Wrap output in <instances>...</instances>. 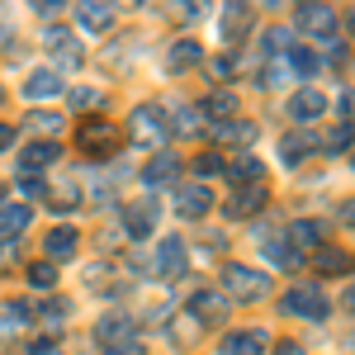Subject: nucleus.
<instances>
[{"instance_id":"f257e3e1","label":"nucleus","mask_w":355,"mask_h":355,"mask_svg":"<svg viewBox=\"0 0 355 355\" xmlns=\"http://www.w3.org/2000/svg\"><path fill=\"white\" fill-rule=\"evenodd\" d=\"M270 294V275L251 270V266H223V299H242V303H261Z\"/></svg>"},{"instance_id":"f03ea898","label":"nucleus","mask_w":355,"mask_h":355,"mask_svg":"<svg viewBox=\"0 0 355 355\" xmlns=\"http://www.w3.org/2000/svg\"><path fill=\"white\" fill-rule=\"evenodd\" d=\"M128 133H133L137 147H152V152H162L166 137H171V123L162 119L157 105H137L133 110V123H128Z\"/></svg>"},{"instance_id":"7ed1b4c3","label":"nucleus","mask_w":355,"mask_h":355,"mask_svg":"<svg viewBox=\"0 0 355 355\" xmlns=\"http://www.w3.org/2000/svg\"><path fill=\"white\" fill-rule=\"evenodd\" d=\"M119 142H123V133L114 128L110 119H85L81 133H76V147H81L85 157H114Z\"/></svg>"},{"instance_id":"20e7f679","label":"nucleus","mask_w":355,"mask_h":355,"mask_svg":"<svg viewBox=\"0 0 355 355\" xmlns=\"http://www.w3.org/2000/svg\"><path fill=\"white\" fill-rule=\"evenodd\" d=\"M95 341L110 351V346H123V341H137V318H128V313H105L100 322H95Z\"/></svg>"},{"instance_id":"39448f33","label":"nucleus","mask_w":355,"mask_h":355,"mask_svg":"<svg viewBox=\"0 0 355 355\" xmlns=\"http://www.w3.org/2000/svg\"><path fill=\"white\" fill-rule=\"evenodd\" d=\"M279 303H284V313H294V318H327V299H322L318 284H294Z\"/></svg>"},{"instance_id":"423d86ee","label":"nucleus","mask_w":355,"mask_h":355,"mask_svg":"<svg viewBox=\"0 0 355 355\" xmlns=\"http://www.w3.org/2000/svg\"><path fill=\"white\" fill-rule=\"evenodd\" d=\"M171 209H175V218H204L209 209H214V194L204 190V185H175L171 194Z\"/></svg>"},{"instance_id":"0eeeda50","label":"nucleus","mask_w":355,"mask_h":355,"mask_svg":"<svg viewBox=\"0 0 355 355\" xmlns=\"http://www.w3.org/2000/svg\"><path fill=\"white\" fill-rule=\"evenodd\" d=\"M299 28L303 33H313V38H331V28H336V15H331V5H318V0H308L299 5Z\"/></svg>"},{"instance_id":"6e6552de","label":"nucleus","mask_w":355,"mask_h":355,"mask_svg":"<svg viewBox=\"0 0 355 355\" xmlns=\"http://www.w3.org/2000/svg\"><path fill=\"white\" fill-rule=\"evenodd\" d=\"M152 275H162V279L185 275V242H180V237H162L157 256H152Z\"/></svg>"},{"instance_id":"1a4fd4ad","label":"nucleus","mask_w":355,"mask_h":355,"mask_svg":"<svg viewBox=\"0 0 355 355\" xmlns=\"http://www.w3.org/2000/svg\"><path fill=\"white\" fill-rule=\"evenodd\" d=\"M266 346H270V336L261 327H242L223 336V355H266Z\"/></svg>"},{"instance_id":"9d476101","label":"nucleus","mask_w":355,"mask_h":355,"mask_svg":"<svg viewBox=\"0 0 355 355\" xmlns=\"http://www.w3.org/2000/svg\"><path fill=\"white\" fill-rule=\"evenodd\" d=\"M251 5H223L218 15V28H223V43H242L246 33H251Z\"/></svg>"},{"instance_id":"9b49d317","label":"nucleus","mask_w":355,"mask_h":355,"mask_svg":"<svg viewBox=\"0 0 355 355\" xmlns=\"http://www.w3.org/2000/svg\"><path fill=\"white\" fill-rule=\"evenodd\" d=\"M313 152H318V137L303 133V128H294V133L279 137V162H284V166H303Z\"/></svg>"},{"instance_id":"f8f14e48","label":"nucleus","mask_w":355,"mask_h":355,"mask_svg":"<svg viewBox=\"0 0 355 355\" xmlns=\"http://www.w3.org/2000/svg\"><path fill=\"white\" fill-rule=\"evenodd\" d=\"M322 114H327V95L313 90V85H303L299 95L289 100V119H299V123H313V119H322Z\"/></svg>"},{"instance_id":"ddd939ff","label":"nucleus","mask_w":355,"mask_h":355,"mask_svg":"<svg viewBox=\"0 0 355 355\" xmlns=\"http://www.w3.org/2000/svg\"><path fill=\"white\" fill-rule=\"evenodd\" d=\"M123 227H128V237H147L152 227H157V204L142 194V199H133L128 209H123Z\"/></svg>"},{"instance_id":"4468645a","label":"nucleus","mask_w":355,"mask_h":355,"mask_svg":"<svg viewBox=\"0 0 355 355\" xmlns=\"http://www.w3.org/2000/svg\"><path fill=\"white\" fill-rule=\"evenodd\" d=\"M223 313H227V299H223V294H214V289H199V294L190 299V318L199 322V327L223 322Z\"/></svg>"},{"instance_id":"2eb2a0df","label":"nucleus","mask_w":355,"mask_h":355,"mask_svg":"<svg viewBox=\"0 0 355 355\" xmlns=\"http://www.w3.org/2000/svg\"><path fill=\"white\" fill-rule=\"evenodd\" d=\"M261 209H266V190H261V185L237 190V194L223 199V214H227V218H251V214H261Z\"/></svg>"},{"instance_id":"dca6fc26","label":"nucleus","mask_w":355,"mask_h":355,"mask_svg":"<svg viewBox=\"0 0 355 355\" xmlns=\"http://www.w3.org/2000/svg\"><path fill=\"white\" fill-rule=\"evenodd\" d=\"M24 95L28 100H53V95H62V71H53V67L28 71L24 76Z\"/></svg>"},{"instance_id":"f3484780","label":"nucleus","mask_w":355,"mask_h":355,"mask_svg":"<svg viewBox=\"0 0 355 355\" xmlns=\"http://www.w3.org/2000/svg\"><path fill=\"white\" fill-rule=\"evenodd\" d=\"M48 48H53V57H57V67H67V71H76L81 67V48H76V38L67 33V28H48Z\"/></svg>"},{"instance_id":"a211bd4d","label":"nucleus","mask_w":355,"mask_h":355,"mask_svg":"<svg viewBox=\"0 0 355 355\" xmlns=\"http://www.w3.org/2000/svg\"><path fill=\"white\" fill-rule=\"evenodd\" d=\"M223 171L237 180V190H251V185H261V180H266V166L256 162L251 152H246V157H232V162H223Z\"/></svg>"},{"instance_id":"6ab92c4d","label":"nucleus","mask_w":355,"mask_h":355,"mask_svg":"<svg viewBox=\"0 0 355 355\" xmlns=\"http://www.w3.org/2000/svg\"><path fill=\"white\" fill-rule=\"evenodd\" d=\"M62 157V147H57L53 137H43V142H28L24 147V157H19V171H28V175H38L48 162H57Z\"/></svg>"},{"instance_id":"aec40b11","label":"nucleus","mask_w":355,"mask_h":355,"mask_svg":"<svg viewBox=\"0 0 355 355\" xmlns=\"http://www.w3.org/2000/svg\"><path fill=\"white\" fill-rule=\"evenodd\" d=\"M289 246L299 251V246H327V227L318 218H294L289 223Z\"/></svg>"},{"instance_id":"412c9836","label":"nucleus","mask_w":355,"mask_h":355,"mask_svg":"<svg viewBox=\"0 0 355 355\" xmlns=\"http://www.w3.org/2000/svg\"><path fill=\"white\" fill-rule=\"evenodd\" d=\"M175 175H180V162H175V157H152V162L142 166V185H152V190H162V185H171V180H175Z\"/></svg>"},{"instance_id":"4be33fe9","label":"nucleus","mask_w":355,"mask_h":355,"mask_svg":"<svg viewBox=\"0 0 355 355\" xmlns=\"http://www.w3.org/2000/svg\"><path fill=\"white\" fill-rule=\"evenodd\" d=\"M199 62H204V48H199L194 38L171 43V53H166V67H171V71H190V67H199Z\"/></svg>"},{"instance_id":"5701e85b","label":"nucleus","mask_w":355,"mask_h":355,"mask_svg":"<svg viewBox=\"0 0 355 355\" xmlns=\"http://www.w3.org/2000/svg\"><path fill=\"white\" fill-rule=\"evenodd\" d=\"M214 142H227V147H232V142H246V147H251V142H256V123H251V119L214 123Z\"/></svg>"},{"instance_id":"b1692460","label":"nucleus","mask_w":355,"mask_h":355,"mask_svg":"<svg viewBox=\"0 0 355 355\" xmlns=\"http://www.w3.org/2000/svg\"><path fill=\"white\" fill-rule=\"evenodd\" d=\"M28 223H33V209L28 204H5L0 209V237H24Z\"/></svg>"},{"instance_id":"393cba45","label":"nucleus","mask_w":355,"mask_h":355,"mask_svg":"<svg viewBox=\"0 0 355 355\" xmlns=\"http://www.w3.org/2000/svg\"><path fill=\"white\" fill-rule=\"evenodd\" d=\"M76 242H81V237H76V227H53V232H48V261H71V256H76Z\"/></svg>"},{"instance_id":"a878e982","label":"nucleus","mask_w":355,"mask_h":355,"mask_svg":"<svg viewBox=\"0 0 355 355\" xmlns=\"http://www.w3.org/2000/svg\"><path fill=\"white\" fill-rule=\"evenodd\" d=\"M199 114H209L214 123H227V119H237V95H232V90H214V95L199 105Z\"/></svg>"},{"instance_id":"bb28decb","label":"nucleus","mask_w":355,"mask_h":355,"mask_svg":"<svg viewBox=\"0 0 355 355\" xmlns=\"http://www.w3.org/2000/svg\"><path fill=\"white\" fill-rule=\"evenodd\" d=\"M76 19H81L90 33H105V28H114V10H110V5H95V0H85V5H76Z\"/></svg>"},{"instance_id":"cd10ccee","label":"nucleus","mask_w":355,"mask_h":355,"mask_svg":"<svg viewBox=\"0 0 355 355\" xmlns=\"http://www.w3.org/2000/svg\"><path fill=\"white\" fill-rule=\"evenodd\" d=\"M351 142H355V128H351V119H336V123H331L327 133L318 137V147H322L327 157H331V152H346Z\"/></svg>"},{"instance_id":"c85d7f7f","label":"nucleus","mask_w":355,"mask_h":355,"mask_svg":"<svg viewBox=\"0 0 355 355\" xmlns=\"http://www.w3.org/2000/svg\"><path fill=\"white\" fill-rule=\"evenodd\" d=\"M67 313H71V303H67V299H48V303H38L33 318H38L48 331H57V327H67Z\"/></svg>"},{"instance_id":"c756f323","label":"nucleus","mask_w":355,"mask_h":355,"mask_svg":"<svg viewBox=\"0 0 355 355\" xmlns=\"http://www.w3.org/2000/svg\"><path fill=\"white\" fill-rule=\"evenodd\" d=\"M318 270L322 275H346L351 270V256L341 246H318Z\"/></svg>"},{"instance_id":"7c9ffc66","label":"nucleus","mask_w":355,"mask_h":355,"mask_svg":"<svg viewBox=\"0 0 355 355\" xmlns=\"http://www.w3.org/2000/svg\"><path fill=\"white\" fill-rule=\"evenodd\" d=\"M28 284H33V289H53L57 284V266L53 261H33V266H28Z\"/></svg>"},{"instance_id":"2f4dec72","label":"nucleus","mask_w":355,"mask_h":355,"mask_svg":"<svg viewBox=\"0 0 355 355\" xmlns=\"http://www.w3.org/2000/svg\"><path fill=\"white\" fill-rule=\"evenodd\" d=\"M166 331H171V341H194V336H199V331H204V327L194 322L190 313H175V322H171V327H166Z\"/></svg>"},{"instance_id":"473e14b6","label":"nucleus","mask_w":355,"mask_h":355,"mask_svg":"<svg viewBox=\"0 0 355 355\" xmlns=\"http://www.w3.org/2000/svg\"><path fill=\"white\" fill-rule=\"evenodd\" d=\"M175 119H180V123H171V128H175V137H194L199 128H204V123H199V110H180Z\"/></svg>"},{"instance_id":"72a5a7b5","label":"nucleus","mask_w":355,"mask_h":355,"mask_svg":"<svg viewBox=\"0 0 355 355\" xmlns=\"http://www.w3.org/2000/svg\"><path fill=\"white\" fill-rule=\"evenodd\" d=\"M19 194L28 199H38V194H48V185H43V175H28V171H19Z\"/></svg>"},{"instance_id":"f704fd0d","label":"nucleus","mask_w":355,"mask_h":355,"mask_svg":"<svg viewBox=\"0 0 355 355\" xmlns=\"http://www.w3.org/2000/svg\"><path fill=\"white\" fill-rule=\"evenodd\" d=\"M270 261H275V266H284V270H294L303 256H299V251H294L289 242H279V246H270Z\"/></svg>"},{"instance_id":"c9c22d12","label":"nucleus","mask_w":355,"mask_h":355,"mask_svg":"<svg viewBox=\"0 0 355 355\" xmlns=\"http://www.w3.org/2000/svg\"><path fill=\"white\" fill-rule=\"evenodd\" d=\"M76 180H62V190H53V209H76Z\"/></svg>"},{"instance_id":"e433bc0d","label":"nucleus","mask_w":355,"mask_h":355,"mask_svg":"<svg viewBox=\"0 0 355 355\" xmlns=\"http://www.w3.org/2000/svg\"><path fill=\"white\" fill-rule=\"evenodd\" d=\"M28 123H33V128H38V133H57V128H62V119H57V114H48V110L28 114Z\"/></svg>"},{"instance_id":"4c0bfd02","label":"nucleus","mask_w":355,"mask_h":355,"mask_svg":"<svg viewBox=\"0 0 355 355\" xmlns=\"http://www.w3.org/2000/svg\"><path fill=\"white\" fill-rule=\"evenodd\" d=\"M194 171H199V175H218V171H223V157H214V152H199V157H194Z\"/></svg>"},{"instance_id":"58836bf2","label":"nucleus","mask_w":355,"mask_h":355,"mask_svg":"<svg viewBox=\"0 0 355 355\" xmlns=\"http://www.w3.org/2000/svg\"><path fill=\"white\" fill-rule=\"evenodd\" d=\"M266 48H270V53H284V48H294V43H289L284 28H266Z\"/></svg>"},{"instance_id":"ea45409f","label":"nucleus","mask_w":355,"mask_h":355,"mask_svg":"<svg viewBox=\"0 0 355 355\" xmlns=\"http://www.w3.org/2000/svg\"><path fill=\"white\" fill-rule=\"evenodd\" d=\"M24 355H62V346H53V341H33Z\"/></svg>"},{"instance_id":"a19ab883","label":"nucleus","mask_w":355,"mask_h":355,"mask_svg":"<svg viewBox=\"0 0 355 355\" xmlns=\"http://www.w3.org/2000/svg\"><path fill=\"white\" fill-rule=\"evenodd\" d=\"M105 355H142V346H137V341H123V346H110Z\"/></svg>"},{"instance_id":"79ce46f5","label":"nucleus","mask_w":355,"mask_h":355,"mask_svg":"<svg viewBox=\"0 0 355 355\" xmlns=\"http://www.w3.org/2000/svg\"><path fill=\"white\" fill-rule=\"evenodd\" d=\"M275 355H308V351H303L299 341H279V346H275Z\"/></svg>"},{"instance_id":"37998d69","label":"nucleus","mask_w":355,"mask_h":355,"mask_svg":"<svg viewBox=\"0 0 355 355\" xmlns=\"http://www.w3.org/2000/svg\"><path fill=\"white\" fill-rule=\"evenodd\" d=\"M214 76H218V81H227V76H232V62H227V57H218V62H214Z\"/></svg>"},{"instance_id":"c03bdc74","label":"nucleus","mask_w":355,"mask_h":355,"mask_svg":"<svg viewBox=\"0 0 355 355\" xmlns=\"http://www.w3.org/2000/svg\"><path fill=\"white\" fill-rule=\"evenodd\" d=\"M10 142H15V128H10V123H0V152H5Z\"/></svg>"},{"instance_id":"a18cd8bd","label":"nucleus","mask_w":355,"mask_h":355,"mask_svg":"<svg viewBox=\"0 0 355 355\" xmlns=\"http://www.w3.org/2000/svg\"><path fill=\"white\" fill-rule=\"evenodd\" d=\"M341 110H346V114L355 119V90H346V100H341Z\"/></svg>"},{"instance_id":"49530a36","label":"nucleus","mask_w":355,"mask_h":355,"mask_svg":"<svg viewBox=\"0 0 355 355\" xmlns=\"http://www.w3.org/2000/svg\"><path fill=\"white\" fill-rule=\"evenodd\" d=\"M346 33L355 38V10H346Z\"/></svg>"},{"instance_id":"de8ad7c7","label":"nucleus","mask_w":355,"mask_h":355,"mask_svg":"<svg viewBox=\"0 0 355 355\" xmlns=\"http://www.w3.org/2000/svg\"><path fill=\"white\" fill-rule=\"evenodd\" d=\"M346 308H351V313H355V284H351V289H346Z\"/></svg>"},{"instance_id":"09e8293b","label":"nucleus","mask_w":355,"mask_h":355,"mask_svg":"<svg viewBox=\"0 0 355 355\" xmlns=\"http://www.w3.org/2000/svg\"><path fill=\"white\" fill-rule=\"evenodd\" d=\"M0 209H5V185H0Z\"/></svg>"},{"instance_id":"8fccbe9b","label":"nucleus","mask_w":355,"mask_h":355,"mask_svg":"<svg viewBox=\"0 0 355 355\" xmlns=\"http://www.w3.org/2000/svg\"><path fill=\"white\" fill-rule=\"evenodd\" d=\"M0 100H5V90H0Z\"/></svg>"},{"instance_id":"3c124183","label":"nucleus","mask_w":355,"mask_h":355,"mask_svg":"<svg viewBox=\"0 0 355 355\" xmlns=\"http://www.w3.org/2000/svg\"><path fill=\"white\" fill-rule=\"evenodd\" d=\"M0 33H5V28H0Z\"/></svg>"}]
</instances>
